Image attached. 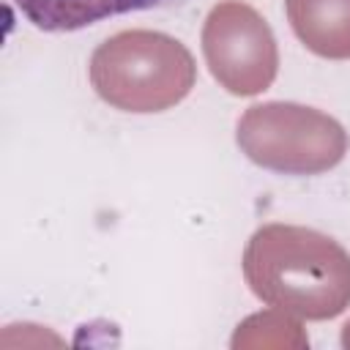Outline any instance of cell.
I'll return each mask as SVG.
<instances>
[{"label": "cell", "instance_id": "cell-2", "mask_svg": "<svg viewBox=\"0 0 350 350\" xmlns=\"http://www.w3.org/2000/svg\"><path fill=\"white\" fill-rule=\"evenodd\" d=\"M90 85L126 112H164L180 104L197 79L191 52L159 30H123L90 55Z\"/></svg>", "mask_w": 350, "mask_h": 350}, {"label": "cell", "instance_id": "cell-8", "mask_svg": "<svg viewBox=\"0 0 350 350\" xmlns=\"http://www.w3.org/2000/svg\"><path fill=\"white\" fill-rule=\"evenodd\" d=\"M342 347H345V350H350V320L342 325Z\"/></svg>", "mask_w": 350, "mask_h": 350}, {"label": "cell", "instance_id": "cell-6", "mask_svg": "<svg viewBox=\"0 0 350 350\" xmlns=\"http://www.w3.org/2000/svg\"><path fill=\"white\" fill-rule=\"evenodd\" d=\"M14 3L38 30L68 33L115 14L159 8L172 0H14Z\"/></svg>", "mask_w": 350, "mask_h": 350}, {"label": "cell", "instance_id": "cell-4", "mask_svg": "<svg viewBox=\"0 0 350 350\" xmlns=\"http://www.w3.org/2000/svg\"><path fill=\"white\" fill-rule=\"evenodd\" d=\"M202 55L213 79L232 96H260L279 71L273 30L243 0H219L208 11Z\"/></svg>", "mask_w": 350, "mask_h": 350}, {"label": "cell", "instance_id": "cell-5", "mask_svg": "<svg viewBox=\"0 0 350 350\" xmlns=\"http://www.w3.org/2000/svg\"><path fill=\"white\" fill-rule=\"evenodd\" d=\"M298 41L328 60H350V0H284Z\"/></svg>", "mask_w": 350, "mask_h": 350}, {"label": "cell", "instance_id": "cell-1", "mask_svg": "<svg viewBox=\"0 0 350 350\" xmlns=\"http://www.w3.org/2000/svg\"><path fill=\"white\" fill-rule=\"evenodd\" d=\"M243 279L268 306L298 320H331L350 306V254L298 224H262L243 249Z\"/></svg>", "mask_w": 350, "mask_h": 350}, {"label": "cell", "instance_id": "cell-3", "mask_svg": "<svg viewBox=\"0 0 350 350\" xmlns=\"http://www.w3.org/2000/svg\"><path fill=\"white\" fill-rule=\"evenodd\" d=\"M235 139L249 161L284 175H320L347 153L342 123L295 101L252 104L238 118Z\"/></svg>", "mask_w": 350, "mask_h": 350}, {"label": "cell", "instance_id": "cell-7", "mask_svg": "<svg viewBox=\"0 0 350 350\" xmlns=\"http://www.w3.org/2000/svg\"><path fill=\"white\" fill-rule=\"evenodd\" d=\"M230 345L235 350L238 347H306L309 339L295 314L271 306L265 312L246 317L235 328Z\"/></svg>", "mask_w": 350, "mask_h": 350}]
</instances>
